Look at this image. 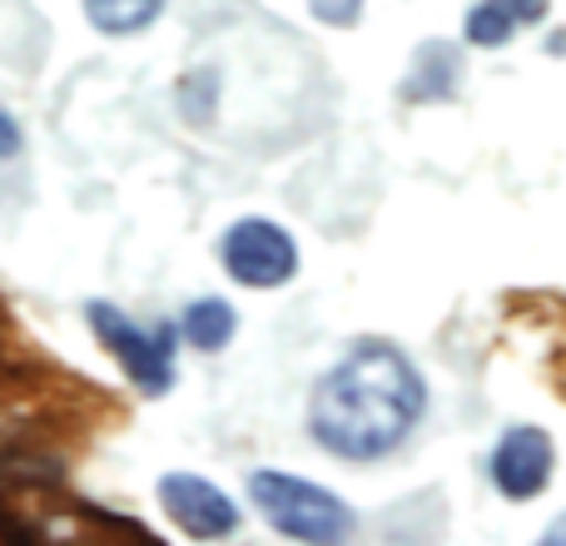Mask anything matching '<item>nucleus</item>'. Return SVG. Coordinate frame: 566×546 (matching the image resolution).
I'll use <instances>...</instances> for the list:
<instances>
[{
  "mask_svg": "<svg viewBox=\"0 0 566 546\" xmlns=\"http://www.w3.org/2000/svg\"><path fill=\"white\" fill-rule=\"evenodd\" d=\"M428 408L418 368L388 343H358L313 392V438L353 462L392 452Z\"/></svg>",
  "mask_w": 566,
  "mask_h": 546,
  "instance_id": "1",
  "label": "nucleus"
},
{
  "mask_svg": "<svg viewBox=\"0 0 566 546\" xmlns=\"http://www.w3.org/2000/svg\"><path fill=\"white\" fill-rule=\"evenodd\" d=\"M249 497L264 512L269 527L293 542L333 546L353 532V512L343 507V497H333V492L313 487L303 477H289V472H254L249 477Z\"/></svg>",
  "mask_w": 566,
  "mask_h": 546,
  "instance_id": "2",
  "label": "nucleus"
},
{
  "mask_svg": "<svg viewBox=\"0 0 566 546\" xmlns=\"http://www.w3.org/2000/svg\"><path fill=\"white\" fill-rule=\"evenodd\" d=\"M90 328L99 333V343L125 363V372L145 392L175 388V328H169V323L139 328V323H129L125 313L109 308V303H90Z\"/></svg>",
  "mask_w": 566,
  "mask_h": 546,
  "instance_id": "3",
  "label": "nucleus"
},
{
  "mask_svg": "<svg viewBox=\"0 0 566 546\" xmlns=\"http://www.w3.org/2000/svg\"><path fill=\"white\" fill-rule=\"evenodd\" d=\"M224 269L244 288H279L298 273V249L269 219H239L224 239Z\"/></svg>",
  "mask_w": 566,
  "mask_h": 546,
  "instance_id": "4",
  "label": "nucleus"
},
{
  "mask_svg": "<svg viewBox=\"0 0 566 546\" xmlns=\"http://www.w3.org/2000/svg\"><path fill=\"white\" fill-rule=\"evenodd\" d=\"M159 502L165 512L189 532L195 542H219L239 527V507L205 477H189V472H169L159 477Z\"/></svg>",
  "mask_w": 566,
  "mask_h": 546,
  "instance_id": "5",
  "label": "nucleus"
},
{
  "mask_svg": "<svg viewBox=\"0 0 566 546\" xmlns=\"http://www.w3.org/2000/svg\"><path fill=\"white\" fill-rule=\"evenodd\" d=\"M492 482H497V492L512 502L537 497L552 482V438L547 432L532 428V422L512 428L507 438L497 442V452H492Z\"/></svg>",
  "mask_w": 566,
  "mask_h": 546,
  "instance_id": "6",
  "label": "nucleus"
},
{
  "mask_svg": "<svg viewBox=\"0 0 566 546\" xmlns=\"http://www.w3.org/2000/svg\"><path fill=\"white\" fill-rule=\"evenodd\" d=\"M547 6L552 0H482L468 15V40L497 50V45H507L522 25H537V20L547 15Z\"/></svg>",
  "mask_w": 566,
  "mask_h": 546,
  "instance_id": "7",
  "label": "nucleus"
},
{
  "mask_svg": "<svg viewBox=\"0 0 566 546\" xmlns=\"http://www.w3.org/2000/svg\"><path fill=\"white\" fill-rule=\"evenodd\" d=\"M234 308H229L224 298H199L195 308L185 313V338L195 343V348L205 353H219L229 338H234Z\"/></svg>",
  "mask_w": 566,
  "mask_h": 546,
  "instance_id": "8",
  "label": "nucleus"
},
{
  "mask_svg": "<svg viewBox=\"0 0 566 546\" xmlns=\"http://www.w3.org/2000/svg\"><path fill=\"white\" fill-rule=\"evenodd\" d=\"M165 10V0H85V15L105 35H135Z\"/></svg>",
  "mask_w": 566,
  "mask_h": 546,
  "instance_id": "9",
  "label": "nucleus"
},
{
  "mask_svg": "<svg viewBox=\"0 0 566 546\" xmlns=\"http://www.w3.org/2000/svg\"><path fill=\"white\" fill-rule=\"evenodd\" d=\"M363 10V0H313V15L323 20V25H353Z\"/></svg>",
  "mask_w": 566,
  "mask_h": 546,
  "instance_id": "10",
  "label": "nucleus"
},
{
  "mask_svg": "<svg viewBox=\"0 0 566 546\" xmlns=\"http://www.w3.org/2000/svg\"><path fill=\"white\" fill-rule=\"evenodd\" d=\"M15 149H20V129L0 115V155H15Z\"/></svg>",
  "mask_w": 566,
  "mask_h": 546,
  "instance_id": "11",
  "label": "nucleus"
}]
</instances>
